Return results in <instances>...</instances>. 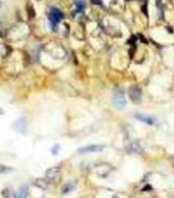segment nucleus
<instances>
[{
	"instance_id": "obj_1",
	"label": "nucleus",
	"mask_w": 174,
	"mask_h": 198,
	"mask_svg": "<svg viewBox=\"0 0 174 198\" xmlns=\"http://www.w3.org/2000/svg\"><path fill=\"white\" fill-rule=\"evenodd\" d=\"M64 17V15L59 8L52 7L49 11V15H48V18H49V22L51 24L52 27H55L59 22L62 20V18Z\"/></svg>"
},
{
	"instance_id": "obj_2",
	"label": "nucleus",
	"mask_w": 174,
	"mask_h": 198,
	"mask_svg": "<svg viewBox=\"0 0 174 198\" xmlns=\"http://www.w3.org/2000/svg\"><path fill=\"white\" fill-rule=\"evenodd\" d=\"M113 101H114V104L119 108L124 107L125 104H126V100H125L124 94H123V92H121V91H116L115 92Z\"/></svg>"
},
{
	"instance_id": "obj_3",
	"label": "nucleus",
	"mask_w": 174,
	"mask_h": 198,
	"mask_svg": "<svg viewBox=\"0 0 174 198\" xmlns=\"http://www.w3.org/2000/svg\"><path fill=\"white\" fill-rule=\"evenodd\" d=\"M104 149V145H88V146L82 147V148L79 149V152L80 153H88V152H98Z\"/></svg>"
},
{
	"instance_id": "obj_4",
	"label": "nucleus",
	"mask_w": 174,
	"mask_h": 198,
	"mask_svg": "<svg viewBox=\"0 0 174 198\" xmlns=\"http://www.w3.org/2000/svg\"><path fill=\"white\" fill-rule=\"evenodd\" d=\"M136 119H139L142 123L147 124V125H154L156 123V119L153 116H148V114H136Z\"/></svg>"
},
{
	"instance_id": "obj_5",
	"label": "nucleus",
	"mask_w": 174,
	"mask_h": 198,
	"mask_svg": "<svg viewBox=\"0 0 174 198\" xmlns=\"http://www.w3.org/2000/svg\"><path fill=\"white\" fill-rule=\"evenodd\" d=\"M59 173V167H51V169L47 170V172H46V177H47L48 179H54V178H57Z\"/></svg>"
},
{
	"instance_id": "obj_6",
	"label": "nucleus",
	"mask_w": 174,
	"mask_h": 198,
	"mask_svg": "<svg viewBox=\"0 0 174 198\" xmlns=\"http://www.w3.org/2000/svg\"><path fill=\"white\" fill-rule=\"evenodd\" d=\"M130 96H131V99L134 101H137L139 100V98H140V90L137 88H135V87H133V88H131L130 90Z\"/></svg>"
},
{
	"instance_id": "obj_7",
	"label": "nucleus",
	"mask_w": 174,
	"mask_h": 198,
	"mask_svg": "<svg viewBox=\"0 0 174 198\" xmlns=\"http://www.w3.org/2000/svg\"><path fill=\"white\" fill-rule=\"evenodd\" d=\"M28 196V188L27 186H22V187L18 189L17 197L18 198H27Z\"/></svg>"
},
{
	"instance_id": "obj_8",
	"label": "nucleus",
	"mask_w": 174,
	"mask_h": 198,
	"mask_svg": "<svg viewBox=\"0 0 174 198\" xmlns=\"http://www.w3.org/2000/svg\"><path fill=\"white\" fill-rule=\"evenodd\" d=\"M2 196H3V198H18L17 195H15L11 190L7 189V188L2 190Z\"/></svg>"
},
{
	"instance_id": "obj_9",
	"label": "nucleus",
	"mask_w": 174,
	"mask_h": 198,
	"mask_svg": "<svg viewBox=\"0 0 174 198\" xmlns=\"http://www.w3.org/2000/svg\"><path fill=\"white\" fill-rule=\"evenodd\" d=\"M13 171H15L13 167H8V165H1V163H0V174H9V173H11Z\"/></svg>"
},
{
	"instance_id": "obj_10",
	"label": "nucleus",
	"mask_w": 174,
	"mask_h": 198,
	"mask_svg": "<svg viewBox=\"0 0 174 198\" xmlns=\"http://www.w3.org/2000/svg\"><path fill=\"white\" fill-rule=\"evenodd\" d=\"M27 12H28V15H29L30 18H33L35 17V10H34L33 6H32V4H30V3L27 4Z\"/></svg>"
},
{
	"instance_id": "obj_11",
	"label": "nucleus",
	"mask_w": 174,
	"mask_h": 198,
	"mask_svg": "<svg viewBox=\"0 0 174 198\" xmlns=\"http://www.w3.org/2000/svg\"><path fill=\"white\" fill-rule=\"evenodd\" d=\"M76 5H77V11L78 12H80V11H82L83 9H84V3H83L82 1H77Z\"/></svg>"
},
{
	"instance_id": "obj_12",
	"label": "nucleus",
	"mask_w": 174,
	"mask_h": 198,
	"mask_svg": "<svg viewBox=\"0 0 174 198\" xmlns=\"http://www.w3.org/2000/svg\"><path fill=\"white\" fill-rule=\"evenodd\" d=\"M59 151V145H54L53 146V148L51 149V152L53 153V154H57V152Z\"/></svg>"
}]
</instances>
